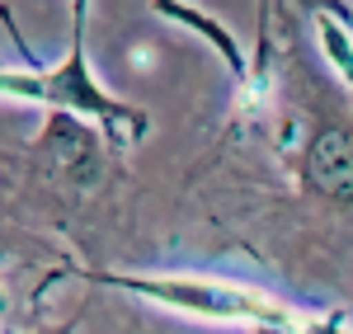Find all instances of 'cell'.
<instances>
[{
  "instance_id": "cell-3",
  "label": "cell",
  "mask_w": 353,
  "mask_h": 334,
  "mask_svg": "<svg viewBox=\"0 0 353 334\" xmlns=\"http://www.w3.org/2000/svg\"><path fill=\"white\" fill-rule=\"evenodd\" d=\"M306 179L330 198H353V132L321 127L306 146Z\"/></svg>"
},
{
  "instance_id": "cell-5",
  "label": "cell",
  "mask_w": 353,
  "mask_h": 334,
  "mask_svg": "<svg viewBox=\"0 0 353 334\" xmlns=\"http://www.w3.org/2000/svg\"><path fill=\"white\" fill-rule=\"evenodd\" d=\"M165 19H174V24H189L193 33H203L212 48L221 52V61H226V71L236 76V81H245V52L236 48V38H231V28L221 24V19H212V14H203L198 5H156Z\"/></svg>"
},
{
  "instance_id": "cell-1",
  "label": "cell",
  "mask_w": 353,
  "mask_h": 334,
  "mask_svg": "<svg viewBox=\"0 0 353 334\" xmlns=\"http://www.w3.org/2000/svg\"><path fill=\"white\" fill-rule=\"evenodd\" d=\"M76 14V33H71V52L61 56L48 71H5L0 76V90L5 99H28V104H43L52 113H66V118H90L104 127L109 146H137V141L151 132V118L137 104H123L118 94H109L104 85L94 81V66L85 56V5L71 10Z\"/></svg>"
},
{
  "instance_id": "cell-2",
  "label": "cell",
  "mask_w": 353,
  "mask_h": 334,
  "mask_svg": "<svg viewBox=\"0 0 353 334\" xmlns=\"http://www.w3.org/2000/svg\"><path fill=\"white\" fill-rule=\"evenodd\" d=\"M94 282H113L128 287L137 297H151L161 306L189 311V315H208V320H254V325H288L297 330V315L278 306L269 297L236 287V282H212V278H179V273H94Z\"/></svg>"
},
{
  "instance_id": "cell-4",
  "label": "cell",
  "mask_w": 353,
  "mask_h": 334,
  "mask_svg": "<svg viewBox=\"0 0 353 334\" xmlns=\"http://www.w3.org/2000/svg\"><path fill=\"white\" fill-rule=\"evenodd\" d=\"M43 151L52 156V165L61 169L66 179L90 184V179L99 174V146H94V137L85 132L76 118H66V113H57L52 123H48V132H43Z\"/></svg>"
},
{
  "instance_id": "cell-6",
  "label": "cell",
  "mask_w": 353,
  "mask_h": 334,
  "mask_svg": "<svg viewBox=\"0 0 353 334\" xmlns=\"http://www.w3.org/2000/svg\"><path fill=\"white\" fill-rule=\"evenodd\" d=\"M316 38H321V48H325V56H330V66H334V76L353 90V33L334 14H316Z\"/></svg>"
}]
</instances>
